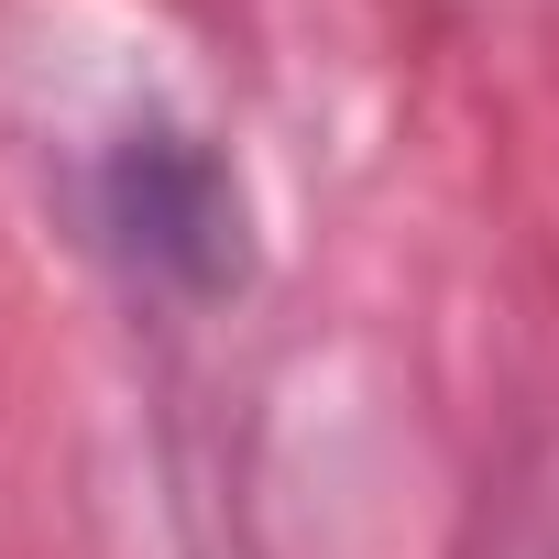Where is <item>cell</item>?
Returning <instances> with one entry per match:
<instances>
[{"label": "cell", "mask_w": 559, "mask_h": 559, "mask_svg": "<svg viewBox=\"0 0 559 559\" xmlns=\"http://www.w3.org/2000/svg\"><path fill=\"white\" fill-rule=\"evenodd\" d=\"M99 230L132 252V274H154L176 297H209L241 274V187L198 132H165V121L99 154Z\"/></svg>", "instance_id": "obj_1"}]
</instances>
